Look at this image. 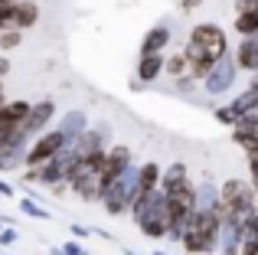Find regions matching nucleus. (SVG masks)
Wrapping results in <instances>:
<instances>
[{
    "label": "nucleus",
    "instance_id": "obj_1",
    "mask_svg": "<svg viewBox=\"0 0 258 255\" xmlns=\"http://www.w3.org/2000/svg\"><path fill=\"white\" fill-rule=\"evenodd\" d=\"M131 219L141 229V236L151 239V242H164L167 232H170V206H167V193L154 190L144 200H134L131 203Z\"/></svg>",
    "mask_w": 258,
    "mask_h": 255
},
{
    "label": "nucleus",
    "instance_id": "obj_2",
    "mask_svg": "<svg viewBox=\"0 0 258 255\" xmlns=\"http://www.w3.org/2000/svg\"><path fill=\"white\" fill-rule=\"evenodd\" d=\"M134 193H138V164H131L118 180H111V183L105 186L98 206L108 213V216H131Z\"/></svg>",
    "mask_w": 258,
    "mask_h": 255
},
{
    "label": "nucleus",
    "instance_id": "obj_3",
    "mask_svg": "<svg viewBox=\"0 0 258 255\" xmlns=\"http://www.w3.org/2000/svg\"><path fill=\"white\" fill-rule=\"evenodd\" d=\"M258 210V197L252 183L242 177H229L219 183V213H232V216H245Z\"/></svg>",
    "mask_w": 258,
    "mask_h": 255
},
{
    "label": "nucleus",
    "instance_id": "obj_4",
    "mask_svg": "<svg viewBox=\"0 0 258 255\" xmlns=\"http://www.w3.org/2000/svg\"><path fill=\"white\" fill-rule=\"evenodd\" d=\"M186 43H193V46H200L206 56H213L216 62H219L222 56H229V33L222 30L219 23H196L193 30H189V39Z\"/></svg>",
    "mask_w": 258,
    "mask_h": 255
},
{
    "label": "nucleus",
    "instance_id": "obj_5",
    "mask_svg": "<svg viewBox=\"0 0 258 255\" xmlns=\"http://www.w3.org/2000/svg\"><path fill=\"white\" fill-rule=\"evenodd\" d=\"M235 79H239V66H235V56L229 52V56H222L219 62L213 66V72H209L200 85H203V92H206V95L222 98V95H229V92H232Z\"/></svg>",
    "mask_w": 258,
    "mask_h": 255
},
{
    "label": "nucleus",
    "instance_id": "obj_6",
    "mask_svg": "<svg viewBox=\"0 0 258 255\" xmlns=\"http://www.w3.org/2000/svg\"><path fill=\"white\" fill-rule=\"evenodd\" d=\"M66 138H62V131L59 128H49L46 134H39L36 141L30 144V151H26V167H43V164H49L52 157H56L59 151H66Z\"/></svg>",
    "mask_w": 258,
    "mask_h": 255
},
{
    "label": "nucleus",
    "instance_id": "obj_7",
    "mask_svg": "<svg viewBox=\"0 0 258 255\" xmlns=\"http://www.w3.org/2000/svg\"><path fill=\"white\" fill-rule=\"evenodd\" d=\"M69 190L76 193L82 203H101L105 183H101V173L85 170V167H82V157H79V167L72 170V177H69Z\"/></svg>",
    "mask_w": 258,
    "mask_h": 255
},
{
    "label": "nucleus",
    "instance_id": "obj_8",
    "mask_svg": "<svg viewBox=\"0 0 258 255\" xmlns=\"http://www.w3.org/2000/svg\"><path fill=\"white\" fill-rule=\"evenodd\" d=\"M255 105H258V95H255L252 89H245V92H239V95H232L226 105H219V108H216L213 115H216V121H219V124L235 128L239 121H245L248 111H252Z\"/></svg>",
    "mask_w": 258,
    "mask_h": 255
},
{
    "label": "nucleus",
    "instance_id": "obj_9",
    "mask_svg": "<svg viewBox=\"0 0 258 255\" xmlns=\"http://www.w3.org/2000/svg\"><path fill=\"white\" fill-rule=\"evenodd\" d=\"M33 141L23 131H13V138L7 144H0V173H17L26 167V151Z\"/></svg>",
    "mask_w": 258,
    "mask_h": 255
},
{
    "label": "nucleus",
    "instance_id": "obj_10",
    "mask_svg": "<svg viewBox=\"0 0 258 255\" xmlns=\"http://www.w3.org/2000/svg\"><path fill=\"white\" fill-rule=\"evenodd\" d=\"M52 118H56V102H52V98L33 102V108H30V115H26V121L20 124V131H23L30 141H36L39 134H46V131H49Z\"/></svg>",
    "mask_w": 258,
    "mask_h": 255
},
{
    "label": "nucleus",
    "instance_id": "obj_11",
    "mask_svg": "<svg viewBox=\"0 0 258 255\" xmlns=\"http://www.w3.org/2000/svg\"><path fill=\"white\" fill-rule=\"evenodd\" d=\"M131 167V147L127 144H111L105 154V167H101V183H111V180H118L121 173Z\"/></svg>",
    "mask_w": 258,
    "mask_h": 255
},
{
    "label": "nucleus",
    "instance_id": "obj_12",
    "mask_svg": "<svg viewBox=\"0 0 258 255\" xmlns=\"http://www.w3.org/2000/svg\"><path fill=\"white\" fill-rule=\"evenodd\" d=\"M108 134H111V128H108V124H92L82 138L76 141V154L85 160V157H92V154L108 151V147H111V144H108Z\"/></svg>",
    "mask_w": 258,
    "mask_h": 255
},
{
    "label": "nucleus",
    "instance_id": "obj_13",
    "mask_svg": "<svg viewBox=\"0 0 258 255\" xmlns=\"http://www.w3.org/2000/svg\"><path fill=\"white\" fill-rule=\"evenodd\" d=\"M56 128L62 131L66 144H69V147H76V141L82 138V134H85L92 124H88V115H85V111H82V108H76V111H66V115L59 118V124H56Z\"/></svg>",
    "mask_w": 258,
    "mask_h": 255
},
{
    "label": "nucleus",
    "instance_id": "obj_14",
    "mask_svg": "<svg viewBox=\"0 0 258 255\" xmlns=\"http://www.w3.org/2000/svg\"><path fill=\"white\" fill-rule=\"evenodd\" d=\"M164 62H167L164 52H154V56H141V59H138V69H134V79H138L141 85H154L160 76H164Z\"/></svg>",
    "mask_w": 258,
    "mask_h": 255
},
{
    "label": "nucleus",
    "instance_id": "obj_15",
    "mask_svg": "<svg viewBox=\"0 0 258 255\" xmlns=\"http://www.w3.org/2000/svg\"><path fill=\"white\" fill-rule=\"evenodd\" d=\"M170 39H173V33H170V26H167V23L151 26V30L144 33V39H141V56H154V52H164L167 46H170Z\"/></svg>",
    "mask_w": 258,
    "mask_h": 255
},
{
    "label": "nucleus",
    "instance_id": "obj_16",
    "mask_svg": "<svg viewBox=\"0 0 258 255\" xmlns=\"http://www.w3.org/2000/svg\"><path fill=\"white\" fill-rule=\"evenodd\" d=\"M235 56V66H239V72H248V76H255L258 72V39H239V46L232 49Z\"/></svg>",
    "mask_w": 258,
    "mask_h": 255
},
{
    "label": "nucleus",
    "instance_id": "obj_17",
    "mask_svg": "<svg viewBox=\"0 0 258 255\" xmlns=\"http://www.w3.org/2000/svg\"><path fill=\"white\" fill-rule=\"evenodd\" d=\"M186 183H189V170H186V164H180V160H176V164L164 167V173H160V186H157V190L170 197V193H176L180 186H186Z\"/></svg>",
    "mask_w": 258,
    "mask_h": 255
},
{
    "label": "nucleus",
    "instance_id": "obj_18",
    "mask_svg": "<svg viewBox=\"0 0 258 255\" xmlns=\"http://www.w3.org/2000/svg\"><path fill=\"white\" fill-rule=\"evenodd\" d=\"M39 23V4L36 0H20L13 4V30H33Z\"/></svg>",
    "mask_w": 258,
    "mask_h": 255
},
{
    "label": "nucleus",
    "instance_id": "obj_19",
    "mask_svg": "<svg viewBox=\"0 0 258 255\" xmlns=\"http://www.w3.org/2000/svg\"><path fill=\"white\" fill-rule=\"evenodd\" d=\"M30 108L33 105L30 102H23V98H10V102L0 108V124H7V128H20L26 121V115H30Z\"/></svg>",
    "mask_w": 258,
    "mask_h": 255
},
{
    "label": "nucleus",
    "instance_id": "obj_20",
    "mask_svg": "<svg viewBox=\"0 0 258 255\" xmlns=\"http://www.w3.org/2000/svg\"><path fill=\"white\" fill-rule=\"evenodd\" d=\"M196 210H219V183L213 177H203L196 183Z\"/></svg>",
    "mask_w": 258,
    "mask_h": 255
},
{
    "label": "nucleus",
    "instance_id": "obj_21",
    "mask_svg": "<svg viewBox=\"0 0 258 255\" xmlns=\"http://www.w3.org/2000/svg\"><path fill=\"white\" fill-rule=\"evenodd\" d=\"M160 173H164V167L154 164V160H147V164H138V190L154 193V190L160 186Z\"/></svg>",
    "mask_w": 258,
    "mask_h": 255
},
{
    "label": "nucleus",
    "instance_id": "obj_22",
    "mask_svg": "<svg viewBox=\"0 0 258 255\" xmlns=\"http://www.w3.org/2000/svg\"><path fill=\"white\" fill-rule=\"evenodd\" d=\"M164 76H170V82L173 79H183V76H189V59H186V52H173V56H167V62H164Z\"/></svg>",
    "mask_w": 258,
    "mask_h": 255
},
{
    "label": "nucleus",
    "instance_id": "obj_23",
    "mask_svg": "<svg viewBox=\"0 0 258 255\" xmlns=\"http://www.w3.org/2000/svg\"><path fill=\"white\" fill-rule=\"evenodd\" d=\"M232 30L239 33L242 39H252V36H258V13H235Z\"/></svg>",
    "mask_w": 258,
    "mask_h": 255
},
{
    "label": "nucleus",
    "instance_id": "obj_24",
    "mask_svg": "<svg viewBox=\"0 0 258 255\" xmlns=\"http://www.w3.org/2000/svg\"><path fill=\"white\" fill-rule=\"evenodd\" d=\"M20 46H23V30H0V52H13V49H20Z\"/></svg>",
    "mask_w": 258,
    "mask_h": 255
},
{
    "label": "nucleus",
    "instance_id": "obj_25",
    "mask_svg": "<svg viewBox=\"0 0 258 255\" xmlns=\"http://www.w3.org/2000/svg\"><path fill=\"white\" fill-rule=\"evenodd\" d=\"M20 213L30 216V219H49V210H46L43 203H36V200H30V197H20Z\"/></svg>",
    "mask_w": 258,
    "mask_h": 255
},
{
    "label": "nucleus",
    "instance_id": "obj_26",
    "mask_svg": "<svg viewBox=\"0 0 258 255\" xmlns=\"http://www.w3.org/2000/svg\"><path fill=\"white\" fill-rule=\"evenodd\" d=\"M196 85H200V82H196L193 76H183V79H173V89L180 92V95H193V92H196Z\"/></svg>",
    "mask_w": 258,
    "mask_h": 255
},
{
    "label": "nucleus",
    "instance_id": "obj_27",
    "mask_svg": "<svg viewBox=\"0 0 258 255\" xmlns=\"http://www.w3.org/2000/svg\"><path fill=\"white\" fill-rule=\"evenodd\" d=\"M17 239H20V232L13 229V226H4V229H0V249H10V245H17Z\"/></svg>",
    "mask_w": 258,
    "mask_h": 255
},
{
    "label": "nucleus",
    "instance_id": "obj_28",
    "mask_svg": "<svg viewBox=\"0 0 258 255\" xmlns=\"http://www.w3.org/2000/svg\"><path fill=\"white\" fill-rule=\"evenodd\" d=\"M59 252H62V255H88V249H85L82 242H62V245H59Z\"/></svg>",
    "mask_w": 258,
    "mask_h": 255
},
{
    "label": "nucleus",
    "instance_id": "obj_29",
    "mask_svg": "<svg viewBox=\"0 0 258 255\" xmlns=\"http://www.w3.org/2000/svg\"><path fill=\"white\" fill-rule=\"evenodd\" d=\"M235 13H258V0H235Z\"/></svg>",
    "mask_w": 258,
    "mask_h": 255
},
{
    "label": "nucleus",
    "instance_id": "obj_30",
    "mask_svg": "<svg viewBox=\"0 0 258 255\" xmlns=\"http://www.w3.org/2000/svg\"><path fill=\"white\" fill-rule=\"evenodd\" d=\"M69 232H72L76 239H88V236H92V229H88V226H82V223H72Z\"/></svg>",
    "mask_w": 258,
    "mask_h": 255
},
{
    "label": "nucleus",
    "instance_id": "obj_31",
    "mask_svg": "<svg viewBox=\"0 0 258 255\" xmlns=\"http://www.w3.org/2000/svg\"><path fill=\"white\" fill-rule=\"evenodd\" d=\"M203 4H206V0H180V10L183 13H193V10H200Z\"/></svg>",
    "mask_w": 258,
    "mask_h": 255
},
{
    "label": "nucleus",
    "instance_id": "obj_32",
    "mask_svg": "<svg viewBox=\"0 0 258 255\" xmlns=\"http://www.w3.org/2000/svg\"><path fill=\"white\" fill-rule=\"evenodd\" d=\"M13 131H20V128H7V124H0V144H7V141L13 138Z\"/></svg>",
    "mask_w": 258,
    "mask_h": 255
},
{
    "label": "nucleus",
    "instance_id": "obj_33",
    "mask_svg": "<svg viewBox=\"0 0 258 255\" xmlns=\"http://www.w3.org/2000/svg\"><path fill=\"white\" fill-rule=\"evenodd\" d=\"M13 193H17V190H13V186H10V183H7V180H4V177H0V197H7V200H10V197H13Z\"/></svg>",
    "mask_w": 258,
    "mask_h": 255
},
{
    "label": "nucleus",
    "instance_id": "obj_34",
    "mask_svg": "<svg viewBox=\"0 0 258 255\" xmlns=\"http://www.w3.org/2000/svg\"><path fill=\"white\" fill-rule=\"evenodd\" d=\"M245 124H252V128H255V131H258V105H255V108H252V111H248V118H245Z\"/></svg>",
    "mask_w": 258,
    "mask_h": 255
},
{
    "label": "nucleus",
    "instance_id": "obj_35",
    "mask_svg": "<svg viewBox=\"0 0 258 255\" xmlns=\"http://www.w3.org/2000/svg\"><path fill=\"white\" fill-rule=\"evenodd\" d=\"M248 89H255V92H258V72L252 76V82H248Z\"/></svg>",
    "mask_w": 258,
    "mask_h": 255
},
{
    "label": "nucleus",
    "instance_id": "obj_36",
    "mask_svg": "<svg viewBox=\"0 0 258 255\" xmlns=\"http://www.w3.org/2000/svg\"><path fill=\"white\" fill-rule=\"evenodd\" d=\"M124 255H141V252H134V249H124Z\"/></svg>",
    "mask_w": 258,
    "mask_h": 255
},
{
    "label": "nucleus",
    "instance_id": "obj_37",
    "mask_svg": "<svg viewBox=\"0 0 258 255\" xmlns=\"http://www.w3.org/2000/svg\"><path fill=\"white\" fill-rule=\"evenodd\" d=\"M154 255H170V252H154Z\"/></svg>",
    "mask_w": 258,
    "mask_h": 255
},
{
    "label": "nucleus",
    "instance_id": "obj_38",
    "mask_svg": "<svg viewBox=\"0 0 258 255\" xmlns=\"http://www.w3.org/2000/svg\"><path fill=\"white\" fill-rule=\"evenodd\" d=\"M0 229H4V219H0Z\"/></svg>",
    "mask_w": 258,
    "mask_h": 255
},
{
    "label": "nucleus",
    "instance_id": "obj_39",
    "mask_svg": "<svg viewBox=\"0 0 258 255\" xmlns=\"http://www.w3.org/2000/svg\"><path fill=\"white\" fill-rule=\"evenodd\" d=\"M0 255H10V252H0Z\"/></svg>",
    "mask_w": 258,
    "mask_h": 255
},
{
    "label": "nucleus",
    "instance_id": "obj_40",
    "mask_svg": "<svg viewBox=\"0 0 258 255\" xmlns=\"http://www.w3.org/2000/svg\"><path fill=\"white\" fill-rule=\"evenodd\" d=\"M0 108H4V105H0Z\"/></svg>",
    "mask_w": 258,
    "mask_h": 255
},
{
    "label": "nucleus",
    "instance_id": "obj_41",
    "mask_svg": "<svg viewBox=\"0 0 258 255\" xmlns=\"http://www.w3.org/2000/svg\"><path fill=\"white\" fill-rule=\"evenodd\" d=\"M255 39H258V36H255Z\"/></svg>",
    "mask_w": 258,
    "mask_h": 255
}]
</instances>
